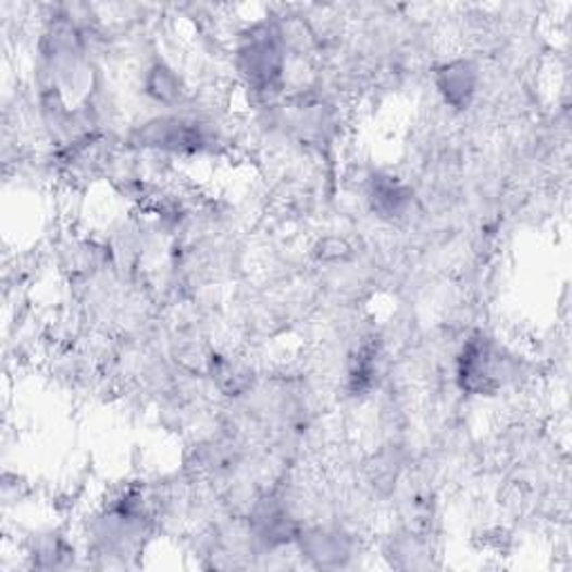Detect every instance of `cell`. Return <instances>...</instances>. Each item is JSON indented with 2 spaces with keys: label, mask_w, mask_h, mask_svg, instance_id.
Listing matches in <instances>:
<instances>
[{
  "label": "cell",
  "mask_w": 572,
  "mask_h": 572,
  "mask_svg": "<svg viewBox=\"0 0 572 572\" xmlns=\"http://www.w3.org/2000/svg\"><path fill=\"white\" fill-rule=\"evenodd\" d=\"M241 70L256 86L266 88L279 76L282 50L277 34L271 29H258L251 34L249 43L239 50Z\"/></svg>",
  "instance_id": "obj_1"
},
{
  "label": "cell",
  "mask_w": 572,
  "mask_h": 572,
  "mask_svg": "<svg viewBox=\"0 0 572 572\" xmlns=\"http://www.w3.org/2000/svg\"><path fill=\"white\" fill-rule=\"evenodd\" d=\"M440 90L449 103L463 105L474 92V72L468 63H452L440 72Z\"/></svg>",
  "instance_id": "obj_2"
}]
</instances>
